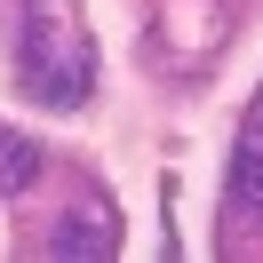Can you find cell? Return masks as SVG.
Listing matches in <instances>:
<instances>
[{"label": "cell", "instance_id": "6da1fadb", "mask_svg": "<svg viewBox=\"0 0 263 263\" xmlns=\"http://www.w3.org/2000/svg\"><path fill=\"white\" fill-rule=\"evenodd\" d=\"M24 88L48 112H64V104L88 96V40H80V24L56 0H32L24 8Z\"/></svg>", "mask_w": 263, "mask_h": 263}, {"label": "cell", "instance_id": "7a4b0ae2", "mask_svg": "<svg viewBox=\"0 0 263 263\" xmlns=\"http://www.w3.org/2000/svg\"><path fill=\"white\" fill-rule=\"evenodd\" d=\"M112 239H120V223L104 199H80L48 223V255H112Z\"/></svg>", "mask_w": 263, "mask_h": 263}, {"label": "cell", "instance_id": "3957f363", "mask_svg": "<svg viewBox=\"0 0 263 263\" xmlns=\"http://www.w3.org/2000/svg\"><path fill=\"white\" fill-rule=\"evenodd\" d=\"M231 208L247 215L263 208V136H239V152H231Z\"/></svg>", "mask_w": 263, "mask_h": 263}, {"label": "cell", "instance_id": "277c9868", "mask_svg": "<svg viewBox=\"0 0 263 263\" xmlns=\"http://www.w3.org/2000/svg\"><path fill=\"white\" fill-rule=\"evenodd\" d=\"M32 176H40V152L24 136H0V192H24Z\"/></svg>", "mask_w": 263, "mask_h": 263}]
</instances>
